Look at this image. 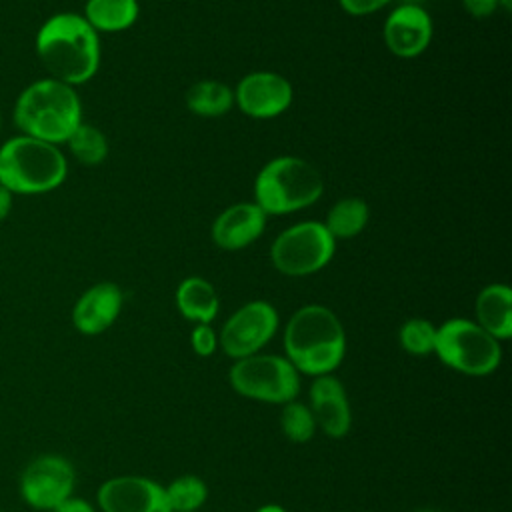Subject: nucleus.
I'll return each instance as SVG.
<instances>
[{"instance_id": "1", "label": "nucleus", "mask_w": 512, "mask_h": 512, "mask_svg": "<svg viewBox=\"0 0 512 512\" xmlns=\"http://www.w3.org/2000/svg\"><path fill=\"white\" fill-rule=\"evenodd\" d=\"M34 52L50 78L76 88L92 80L100 68V34L82 14L56 12L40 24Z\"/></svg>"}, {"instance_id": "2", "label": "nucleus", "mask_w": 512, "mask_h": 512, "mask_svg": "<svg viewBox=\"0 0 512 512\" xmlns=\"http://www.w3.org/2000/svg\"><path fill=\"white\" fill-rule=\"evenodd\" d=\"M12 120L20 134L62 146L82 122V102L74 86L44 76L20 90Z\"/></svg>"}, {"instance_id": "3", "label": "nucleus", "mask_w": 512, "mask_h": 512, "mask_svg": "<svg viewBox=\"0 0 512 512\" xmlns=\"http://www.w3.org/2000/svg\"><path fill=\"white\" fill-rule=\"evenodd\" d=\"M284 352L298 374H330L340 366L346 352L342 322L322 304L298 308L284 328Z\"/></svg>"}, {"instance_id": "4", "label": "nucleus", "mask_w": 512, "mask_h": 512, "mask_svg": "<svg viewBox=\"0 0 512 512\" xmlns=\"http://www.w3.org/2000/svg\"><path fill=\"white\" fill-rule=\"evenodd\" d=\"M68 160L60 146L16 134L0 144V184L14 196L48 194L64 184Z\"/></svg>"}, {"instance_id": "5", "label": "nucleus", "mask_w": 512, "mask_h": 512, "mask_svg": "<svg viewBox=\"0 0 512 512\" xmlns=\"http://www.w3.org/2000/svg\"><path fill=\"white\" fill-rule=\"evenodd\" d=\"M324 192L320 172L304 158L276 156L266 162L254 180V202L266 216L292 214L312 206Z\"/></svg>"}, {"instance_id": "6", "label": "nucleus", "mask_w": 512, "mask_h": 512, "mask_svg": "<svg viewBox=\"0 0 512 512\" xmlns=\"http://www.w3.org/2000/svg\"><path fill=\"white\" fill-rule=\"evenodd\" d=\"M434 352L448 368L468 376H486L502 360L500 340L466 318H450L436 326Z\"/></svg>"}, {"instance_id": "7", "label": "nucleus", "mask_w": 512, "mask_h": 512, "mask_svg": "<svg viewBox=\"0 0 512 512\" xmlns=\"http://www.w3.org/2000/svg\"><path fill=\"white\" fill-rule=\"evenodd\" d=\"M230 384L240 396L286 404L296 400L300 392V374L286 356L252 354L234 362Z\"/></svg>"}, {"instance_id": "8", "label": "nucleus", "mask_w": 512, "mask_h": 512, "mask_svg": "<svg viewBox=\"0 0 512 512\" xmlns=\"http://www.w3.org/2000/svg\"><path fill=\"white\" fill-rule=\"evenodd\" d=\"M336 252V240L326 226L304 220L284 228L272 242V266L286 276H308L322 270Z\"/></svg>"}, {"instance_id": "9", "label": "nucleus", "mask_w": 512, "mask_h": 512, "mask_svg": "<svg viewBox=\"0 0 512 512\" xmlns=\"http://www.w3.org/2000/svg\"><path fill=\"white\" fill-rule=\"evenodd\" d=\"M76 472L68 458L60 454H40L32 458L18 480L20 498L34 510L52 512L72 496Z\"/></svg>"}, {"instance_id": "10", "label": "nucleus", "mask_w": 512, "mask_h": 512, "mask_svg": "<svg viewBox=\"0 0 512 512\" xmlns=\"http://www.w3.org/2000/svg\"><path fill=\"white\" fill-rule=\"evenodd\" d=\"M278 322V312L270 302H246L224 322L218 346L236 360L252 356L272 340L278 330Z\"/></svg>"}, {"instance_id": "11", "label": "nucleus", "mask_w": 512, "mask_h": 512, "mask_svg": "<svg viewBox=\"0 0 512 512\" xmlns=\"http://www.w3.org/2000/svg\"><path fill=\"white\" fill-rule=\"evenodd\" d=\"M294 88L290 80L278 72H250L234 88V106L250 118L268 120L286 112L292 104Z\"/></svg>"}, {"instance_id": "12", "label": "nucleus", "mask_w": 512, "mask_h": 512, "mask_svg": "<svg viewBox=\"0 0 512 512\" xmlns=\"http://www.w3.org/2000/svg\"><path fill=\"white\" fill-rule=\"evenodd\" d=\"M102 512H172L164 486L144 476H116L96 494Z\"/></svg>"}, {"instance_id": "13", "label": "nucleus", "mask_w": 512, "mask_h": 512, "mask_svg": "<svg viewBox=\"0 0 512 512\" xmlns=\"http://www.w3.org/2000/svg\"><path fill=\"white\" fill-rule=\"evenodd\" d=\"M384 44L398 58H416L432 42L434 24L430 14L416 4H400L384 22Z\"/></svg>"}, {"instance_id": "14", "label": "nucleus", "mask_w": 512, "mask_h": 512, "mask_svg": "<svg viewBox=\"0 0 512 512\" xmlns=\"http://www.w3.org/2000/svg\"><path fill=\"white\" fill-rule=\"evenodd\" d=\"M124 294L114 282H98L86 288L72 306V324L80 334L96 336L108 330L120 310Z\"/></svg>"}, {"instance_id": "15", "label": "nucleus", "mask_w": 512, "mask_h": 512, "mask_svg": "<svg viewBox=\"0 0 512 512\" xmlns=\"http://www.w3.org/2000/svg\"><path fill=\"white\" fill-rule=\"evenodd\" d=\"M266 220V212L256 202L232 204L212 222V240L222 250H242L262 236Z\"/></svg>"}, {"instance_id": "16", "label": "nucleus", "mask_w": 512, "mask_h": 512, "mask_svg": "<svg viewBox=\"0 0 512 512\" xmlns=\"http://www.w3.org/2000/svg\"><path fill=\"white\" fill-rule=\"evenodd\" d=\"M310 412L316 426L330 438H342L350 428V404L342 382L330 374L316 376L310 386Z\"/></svg>"}, {"instance_id": "17", "label": "nucleus", "mask_w": 512, "mask_h": 512, "mask_svg": "<svg viewBox=\"0 0 512 512\" xmlns=\"http://www.w3.org/2000/svg\"><path fill=\"white\" fill-rule=\"evenodd\" d=\"M476 324L496 340L512 336V290L506 284H488L480 290L474 304Z\"/></svg>"}, {"instance_id": "18", "label": "nucleus", "mask_w": 512, "mask_h": 512, "mask_svg": "<svg viewBox=\"0 0 512 512\" xmlns=\"http://www.w3.org/2000/svg\"><path fill=\"white\" fill-rule=\"evenodd\" d=\"M176 308L180 314L196 324H210L220 308L214 286L202 276H188L176 288Z\"/></svg>"}, {"instance_id": "19", "label": "nucleus", "mask_w": 512, "mask_h": 512, "mask_svg": "<svg viewBox=\"0 0 512 512\" xmlns=\"http://www.w3.org/2000/svg\"><path fill=\"white\" fill-rule=\"evenodd\" d=\"M138 0H86L82 16L100 32H122L134 26L138 20Z\"/></svg>"}, {"instance_id": "20", "label": "nucleus", "mask_w": 512, "mask_h": 512, "mask_svg": "<svg viewBox=\"0 0 512 512\" xmlns=\"http://www.w3.org/2000/svg\"><path fill=\"white\" fill-rule=\"evenodd\" d=\"M370 218L368 204L358 196H346L334 202L322 222L334 240H348L358 236Z\"/></svg>"}, {"instance_id": "21", "label": "nucleus", "mask_w": 512, "mask_h": 512, "mask_svg": "<svg viewBox=\"0 0 512 512\" xmlns=\"http://www.w3.org/2000/svg\"><path fill=\"white\" fill-rule=\"evenodd\" d=\"M234 106V90L218 80H200L186 90V108L202 118H218Z\"/></svg>"}, {"instance_id": "22", "label": "nucleus", "mask_w": 512, "mask_h": 512, "mask_svg": "<svg viewBox=\"0 0 512 512\" xmlns=\"http://www.w3.org/2000/svg\"><path fill=\"white\" fill-rule=\"evenodd\" d=\"M64 146L68 148L72 158L84 166H98L108 156L106 134L100 128L86 124L84 120L76 126V130L70 134Z\"/></svg>"}, {"instance_id": "23", "label": "nucleus", "mask_w": 512, "mask_h": 512, "mask_svg": "<svg viewBox=\"0 0 512 512\" xmlns=\"http://www.w3.org/2000/svg\"><path fill=\"white\" fill-rule=\"evenodd\" d=\"M172 512H196L208 498V488L202 478L186 474L164 486Z\"/></svg>"}, {"instance_id": "24", "label": "nucleus", "mask_w": 512, "mask_h": 512, "mask_svg": "<svg viewBox=\"0 0 512 512\" xmlns=\"http://www.w3.org/2000/svg\"><path fill=\"white\" fill-rule=\"evenodd\" d=\"M398 338L408 354L426 356L434 352L436 326L426 318H410L400 326Z\"/></svg>"}, {"instance_id": "25", "label": "nucleus", "mask_w": 512, "mask_h": 512, "mask_svg": "<svg viewBox=\"0 0 512 512\" xmlns=\"http://www.w3.org/2000/svg\"><path fill=\"white\" fill-rule=\"evenodd\" d=\"M282 432L292 442H308L316 432V420L310 408L302 402H286L280 416Z\"/></svg>"}, {"instance_id": "26", "label": "nucleus", "mask_w": 512, "mask_h": 512, "mask_svg": "<svg viewBox=\"0 0 512 512\" xmlns=\"http://www.w3.org/2000/svg\"><path fill=\"white\" fill-rule=\"evenodd\" d=\"M190 344L198 356H212L218 348V336L210 324H196L190 334Z\"/></svg>"}, {"instance_id": "27", "label": "nucleus", "mask_w": 512, "mask_h": 512, "mask_svg": "<svg viewBox=\"0 0 512 512\" xmlns=\"http://www.w3.org/2000/svg\"><path fill=\"white\" fill-rule=\"evenodd\" d=\"M338 2H340L342 10L350 16H366V14L378 12L392 0H338Z\"/></svg>"}, {"instance_id": "28", "label": "nucleus", "mask_w": 512, "mask_h": 512, "mask_svg": "<svg viewBox=\"0 0 512 512\" xmlns=\"http://www.w3.org/2000/svg\"><path fill=\"white\" fill-rule=\"evenodd\" d=\"M462 4L468 14L476 16V18H486L496 10L498 0H462Z\"/></svg>"}, {"instance_id": "29", "label": "nucleus", "mask_w": 512, "mask_h": 512, "mask_svg": "<svg viewBox=\"0 0 512 512\" xmlns=\"http://www.w3.org/2000/svg\"><path fill=\"white\" fill-rule=\"evenodd\" d=\"M52 512H96L94 506L78 496H70L64 502H60Z\"/></svg>"}, {"instance_id": "30", "label": "nucleus", "mask_w": 512, "mask_h": 512, "mask_svg": "<svg viewBox=\"0 0 512 512\" xmlns=\"http://www.w3.org/2000/svg\"><path fill=\"white\" fill-rule=\"evenodd\" d=\"M14 206V194L8 192L2 184H0V222H4Z\"/></svg>"}, {"instance_id": "31", "label": "nucleus", "mask_w": 512, "mask_h": 512, "mask_svg": "<svg viewBox=\"0 0 512 512\" xmlns=\"http://www.w3.org/2000/svg\"><path fill=\"white\" fill-rule=\"evenodd\" d=\"M256 512H286V510L280 504H264Z\"/></svg>"}, {"instance_id": "32", "label": "nucleus", "mask_w": 512, "mask_h": 512, "mask_svg": "<svg viewBox=\"0 0 512 512\" xmlns=\"http://www.w3.org/2000/svg\"><path fill=\"white\" fill-rule=\"evenodd\" d=\"M498 6H500V8H504V10L508 12V10L512 8V0H498Z\"/></svg>"}, {"instance_id": "33", "label": "nucleus", "mask_w": 512, "mask_h": 512, "mask_svg": "<svg viewBox=\"0 0 512 512\" xmlns=\"http://www.w3.org/2000/svg\"><path fill=\"white\" fill-rule=\"evenodd\" d=\"M416 512H444V510H432V508H426V510H416Z\"/></svg>"}, {"instance_id": "34", "label": "nucleus", "mask_w": 512, "mask_h": 512, "mask_svg": "<svg viewBox=\"0 0 512 512\" xmlns=\"http://www.w3.org/2000/svg\"><path fill=\"white\" fill-rule=\"evenodd\" d=\"M0 126H2V114H0Z\"/></svg>"}]
</instances>
